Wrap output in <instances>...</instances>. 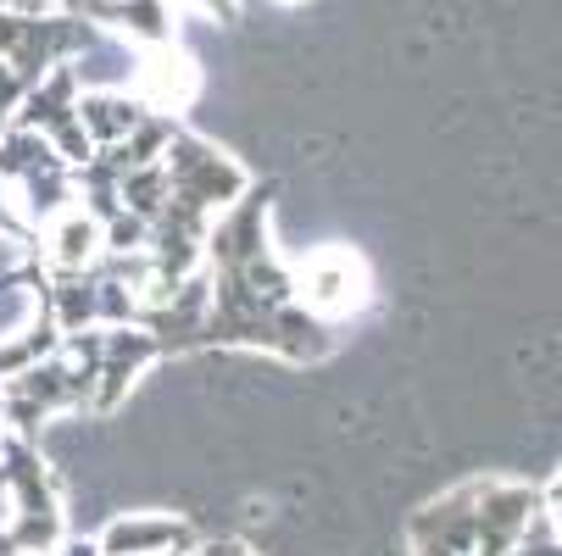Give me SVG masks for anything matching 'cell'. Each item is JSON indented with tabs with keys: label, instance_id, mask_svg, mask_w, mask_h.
Returning a JSON list of instances; mask_svg holds the SVG:
<instances>
[{
	"label": "cell",
	"instance_id": "1",
	"mask_svg": "<svg viewBox=\"0 0 562 556\" xmlns=\"http://www.w3.org/2000/svg\"><path fill=\"white\" fill-rule=\"evenodd\" d=\"M162 173H168V201L162 206H173V212H184L195 223H212L217 212H228L239 195L251 190V179L239 173L223 150H212L206 139L179 134V128H173V139L162 150Z\"/></svg>",
	"mask_w": 562,
	"mask_h": 556
},
{
	"label": "cell",
	"instance_id": "2",
	"mask_svg": "<svg viewBox=\"0 0 562 556\" xmlns=\"http://www.w3.org/2000/svg\"><path fill=\"white\" fill-rule=\"evenodd\" d=\"M290 290H295V306L317 324H329V317H346V311H362L368 306V262L346 246H329L306 257L301 268H290Z\"/></svg>",
	"mask_w": 562,
	"mask_h": 556
},
{
	"label": "cell",
	"instance_id": "3",
	"mask_svg": "<svg viewBox=\"0 0 562 556\" xmlns=\"http://www.w3.org/2000/svg\"><path fill=\"white\" fill-rule=\"evenodd\" d=\"M156 356V340L145 329H101L95 340V384H90V407L95 412H112L123 401V389L134 384V373Z\"/></svg>",
	"mask_w": 562,
	"mask_h": 556
},
{
	"label": "cell",
	"instance_id": "4",
	"mask_svg": "<svg viewBox=\"0 0 562 556\" xmlns=\"http://www.w3.org/2000/svg\"><path fill=\"white\" fill-rule=\"evenodd\" d=\"M190 545H195L190 523H184V518H168V512L117 518V523L95 540L101 556H179V551H190Z\"/></svg>",
	"mask_w": 562,
	"mask_h": 556
},
{
	"label": "cell",
	"instance_id": "5",
	"mask_svg": "<svg viewBox=\"0 0 562 556\" xmlns=\"http://www.w3.org/2000/svg\"><path fill=\"white\" fill-rule=\"evenodd\" d=\"M101 251H106V234H101V223H95L85 206H67V212H56V217L45 223V268H50L56 279L90 273V268L101 262Z\"/></svg>",
	"mask_w": 562,
	"mask_h": 556
},
{
	"label": "cell",
	"instance_id": "6",
	"mask_svg": "<svg viewBox=\"0 0 562 556\" xmlns=\"http://www.w3.org/2000/svg\"><path fill=\"white\" fill-rule=\"evenodd\" d=\"M78 123H85L95 150H112V145H123L145 123V106L128 90H85V95H78Z\"/></svg>",
	"mask_w": 562,
	"mask_h": 556
},
{
	"label": "cell",
	"instance_id": "7",
	"mask_svg": "<svg viewBox=\"0 0 562 556\" xmlns=\"http://www.w3.org/2000/svg\"><path fill=\"white\" fill-rule=\"evenodd\" d=\"M90 23H106L117 39H134V45H173V12L168 0H106V7H90L85 12Z\"/></svg>",
	"mask_w": 562,
	"mask_h": 556
},
{
	"label": "cell",
	"instance_id": "8",
	"mask_svg": "<svg viewBox=\"0 0 562 556\" xmlns=\"http://www.w3.org/2000/svg\"><path fill=\"white\" fill-rule=\"evenodd\" d=\"M40 262L29 257V246H23V234H0V284H18V279H29Z\"/></svg>",
	"mask_w": 562,
	"mask_h": 556
},
{
	"label": "cell",
	"instance_id": "9",
	"mask_svg": "<svg viewBox=\"0 0 562 556\" xmlns=\"http://www.w3.org/2000/svg\"><path fill=\"white\" fill-rule=\"evenodd\" d=\"M23 78L12 72V61H0V128H7L12 123V112H18V101H23Z\"/></svg>",
	"mask_w": 562,
	"mask_h": 556
},
{
	"label": "cell",
	"instance_id": "10",
	"mask_svg": "<svg viewBox=\"0 0 562 556\" xmlns=\"http://www.w3.org/2000/svg\"><path fill=\"white\" fill-rule=\"evenodd\" d=\"M23 23H29L23 12H12V7H0V61H7V56H12V45L23 39Z\"/></svg>",
	"mask_w": 562,
	"mask_h": 556
},
{
	"label": "cell",
	"instance_id": "11",
	"mask_svg": "<svg viewBox=\"0 0 562 556\" xmlns=\"http://www.w3.org/2000/svg\"><path fill=\"white\" fill-rule=\"evenodd\" d=\"M0 7H12L23 18H40V12H56V7H78V0H0Z\"/></svg>",
	"mask_w": 562,
	"mask_h": 556
},
{
	"label": "cell",
	"instance_id": "12",
	"mask_svg": "<svg viewBox=\"0 0 562 556\" xmlns=\"http://www.w3.org/2000/svg\"><path fill=\"white\" fill-rule=\"evenodd\" d=\"M195 556H251L246 545H234V540H217V545H201Z\"/></svg>",
	"mask_w": 562,
	"mask_h": 556
},
{
	"label": "cell",
	"instance_id": "13",
	"mask_svg": "<svg viewBox=\"0 0 562 556\" xmlns=\"http://www.w3.org/2000/svg\"><path fill=\"white\" fill-rule=\"evenodd\" d=\"M190 7H201L212 18H234V0H190Z\"/></svg>",
	"mask_w": 562,
	"mask_h": 556
},
{
	"label": "cell",
	"instance_id": "14",
	"mask_svg": "<svg viewBox=\"0 0 562 556\" xmlns=\"http://www.w3.org/2000/svg\"><path fill=\"white\" fill-rule=\"evenodd\" d=\"M546 523H551V534L562 540V501H551V507H546Z\"/></svg>",
	"mask_w": 562,
	"mask_h": 556
},
{
	"label": "cell",
	"instance_id": "15",
	"mask_svg": "<svg viewBox=\"0 0 562 556\" xmlns=\"http://www.w3.org/2000/svg\"><path fill=\"white\" fill-rule=\"evenodd\" d=\"M551 501H562V479H557V485H551V496H546V507H551Z\"/></svg>",
	"mask_w": 562,
	"mask_h": 556
},
{
	"label": "cell",
	"instance_id": "16",
	"mask_svg": "<svg viewBox=\"0 0 562 556\" xmlns=\"http://www.w3.org/2000/svg\"><path fill=\"white\" fill-rule=\"evenodd\" d=\"M0 445H7V412H0Z\"/></svg>",
	"mask_w": 562,
	"mask_h": 556
}]
</instances>
